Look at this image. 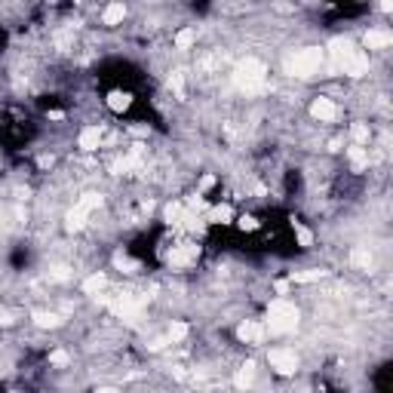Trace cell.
Listing matches in <instances>:
<instances>
[{
	"mask_svg": "<svg viewBox=\"0 0 393 393\" xmlns=\"http://www.w3.org/2000/svg\"><path fill=\"white\" fill-rule=\"evenodd\" d=\"M298 316H301V314H298V307L292 301L277 298V301H270V307H267L265 329H267V335H289V332H295Z\"/></svg>",
	"mask_w": 393,
	"mask_h": 393,
	"instance_id": "cell-1",
	"label": "cell"
},
{
	"mask_svg": "<svg viewBox=\"0 0 393 393\" xmlns=\"http://www.w3.org/2000/svg\"><path fill=\"white\" fill-rule=\"evenodd\" d=\"M286 68L292 77H314L323 68V50L320 46H307V50H295V55H289Z\"/></svg>",
	"mask_w": 393,
	"mask_h": 393,
	"instance_id": "cell-2",
	"label": "cell"
},
{
	"mask_svg": "<svg viewBox=\"0 0 393 393\" xmlns=\"http://www.w3.org/2000/svg\"><path fill=\"white\" fill-rule=\"evenodd\" d=\"M233 80H237V87L246 89V92L265 87V80H267V65L258 62V59L240 62V65H237V74H233Z\"/></svg>",
	"mask_w": 393,
	"mask_h": 393,
	"instance_id": "cell-3",
	"label": "cell"
},
{
	"mask_svg": "<svg viewBox=\"0 0 393 393\" xmlns=\"http://www.w3.org/2000/svg\"><path fill=\"white\" fill-rule=\"evenodd\" d=\"M267 366L274 369L277 375L292 378L295 372H298V357H295L292 348H270V353H267Z\"/></svg>",
	"mask_w": 393,
	"mask_h": 393,
	"instance_id": "cell-4",
	"label": "cell"
},
{
	"mask_svg": "<svg viewBox=\"0 0 393 393\" xmlns=\"http://www.w3.org/2000/svg\"><path fill=\"white\" fill-rule=\"evenodd\" d=\"M237 338L243 344H252V348H258V344H265L267 329H265V323H261V320H243L237 326Z\"/></svg>",
	"mask_w": 393,
	"mask_h": 393,
	"instance_id": "cell-5",
	"label": "cell"
},
{
	"mask_svg": "<svg viewBox=\"0 0 393 393\" xmlns=\"http://www.w3.org/2000/svg\"><path fill=\"white\" fill-rule=\"evenodd\" d=\"M311 117L316 123H332V120H338V105L329 96H316L311 101Z\"/></svg>",
	"mask_w": 393,
	"mask_h": 393,
	"instance_id": "cell-6",
	"label": "cell"
},
{
	"mask_svg": "<svg viewBox=\"0 0 393 393\" xmlns=\"http://www.w3.org/2000/svg\"><path fill=\"white\" fill-rule=\"evenodd\" d=\"M101 145H105V126H101V123H92L77 135V148H80V151H87V154L99 151Z\"/></svg>",
	"mask_w": 393,
	"mask_h": 393,
	"instance_id": "cell-7",
	"label": "cell"
},
{
	"mask_svg": "<svg viewBox=\"0 0 393 393\" xmlns=\"http://www.w3.org/2000/svg\"><path fill=\"white\" fill-rule=\"evenodd\" d=\"M390 43H393V34L387 28H369L366 37H362V46H366V50H387Z\"/></svg>",
	"mask_w": 393,
	"mask_h": 393,
	"instance_id": "cell-8",
	"label": "cell"
},
{
	"mask_svg": "<svg viewBox=\"0 0 393 393\" xmlns=\"http://www.w3.org/2000/svg\"><path fill=\"white\" fill-rule=\"evenodd\" d=\"M105 101H108V108L114 111V114H123V111L133 108V92H129V89H111Z\"/></svg>",
	"mask_w": 393,
	"mask_h": 393,
	"instance_id": "cell-9",
	"label": "cell"
},
{
	"mask_svg": "<svg viewBox=\"0 0 393 393\" xmlns=\"http://www.w3.org/2000/svg\"><path fill=\"white\" fill-rule=\"evenodd\" d=\"M233 384H237V390H252L255 387V362H246V366L237 369V375H233Z\"/></svg>",
	"mask_w": 393,
	"mask_h": 393,
	"instance_id": "cell-10",
	"label": "cell"
},
{
	"mask_svg": "<svg viewBox=\"0 0 393 393\" xmlns=\"http://www.w3.org/2000/svg\"><path fill=\"white\" fill-rule=\"evenodd\" d=\"M126 18V6L123 4H108L105 9H101V25L114 28V25H123Z\"/></svg>",
	"mask_w": 393,
	"mask_h": 393,
	"instance_id": "cell-11",
	"label": "cell"
},
{
	"mask_svg": "<svg viewBox=\"0 0 393 393\" xmlns=\"http://www.w3.org/2000/svg\"><path fill=\"white\" fill-rule=\"evenodd\" d=\"M194 43H196V28H182V31L172 37V46H175V50H191Z\"/></svg>",
	"mask_w": 393,
	"mask_h": 393,
	"instance_id": "cell-12",
	"label": "cell"
},
{
	"mask_svg": "<svg viewBox=\"0 0 393 393\" xmlns=\"http://www.w3.org/2000/svg\"><path fill=\"white\" fill-rule=\"evenodd\" d=\"M34 323L40 326V329H55V326H62V316L52 314V311H50V314H46V311H37V314H34Z\"/></svg>",
	"mask_w": 393,
	"mask_h": 393,
	"instance_id": "cell-13",
	"label": "cell"
},
{
	"mask_svg": "<svg viewBox=\"0 0 393 393\" xmlns=\"http://www.w3.org/2000/svg\"><path fill=\"white\" fill-rule=\"evenodd\" d=\"M105 286H108V277L96 270V274H92V277L87 279V283H83V292H87V295H96V292H101Z\"/></svg>",
	"mask_w": 393,
	"mask_h": 393,
	"instance_id": "cell-14",
	"label": "cell"
},
{
	"mask_svg": "<svg viewBox=\"0 0 393 393\" xmlns=\"http://www.w3.org/2000/svg\"><path fill=\"white\" fill-rule=\"evenodd\" d=\"M46 360H50V366H59V369H65V366H68V362H71V357H68V353H65V350H52Z\"/></svg>",
	"mask_w": 393,
	"mask_h": 393,
	"instance_id": "cell-15",
	"label": "cell"
},
{
	"mask_svg": "<svg viewBox=\"0 0 393 393\" xmlns=\"http://www.w3.org/2000/svg\"><path fill=\"white\" fill-rule=\"evenodd\" d=\"M96 393H120V390H114V387H101V390H96Z\"/></svg>",
	"mask_w": 393,
	"mask_h": 393,
	"instance_id": "cell-16",
	"label": "cell"
}]
</instances>
